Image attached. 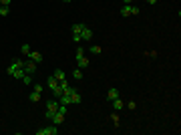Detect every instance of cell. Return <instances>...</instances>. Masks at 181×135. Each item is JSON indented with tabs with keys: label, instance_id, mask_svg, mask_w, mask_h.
<instances>
[{
	"label": "cell",
	"instance_id": "1",
	"mask_svg": "<svg viewBox=\"0 0 181 135\" xmlns=\"http://www.w3.org/2000/svg\"><path fill=\"white\" fill-rule=\"evenodd\" d=\"M58 105H61L58 99H50V101H46V113H44V117H46L48 121L53 119V115L58 111Z\"/></svg>",
	"mask_w": 181,
	"mask_h": 135
},
{
	"label": "cell",
	"instance_id": "2",
	"mask_svg": "<svg viewBox=\"0 0 181 135\" xmlns=\"http://www.w3.org/2000/svg\"><path fill=\"white\" fill-rule=\"evenodd\" d=\"M83 28H85V24H83V22H75V24H72V40H75L76 44L81 43V30Z\"/></svg>",
	"mask_w": 181,
	"mask_h": 135
},
{
	"label": "cell",
	"instance_id": "3",
	"mask_svg": "<svg viewBox=\"0 0 181 135\" xmlns=\"http://www.w3.org/2000/svg\"><path fill=\"white\" fill-rule=\"evenodd\" d=\"M22 71H24V75H34V73H36V63H34V61H26V63H24V67H22Z\"/></svg>",
	"mask_w": 181,
	"mask_h": 135
},
{
	"label": "cell",
	"instance_id": "4",
	"mask_svg": "<svg viewBox=\"0 0 181 135\" xmlns=\"http://www.w3.org/2000/svg\"><path fill=\"white\" fill-rule=\"evenodd\" d=\"M58 133V129H57V125H50V127H44V129H38L36 131V135H57Z\"/></svg>",
	"mask_w": 181,
	"mask_h": 135
},
{
	"label": "cell",
	"instance_id": "5",
	"mask_svg": "<svg viewBox=\"0 0 181 135\" xmlns=\"http://www.w3.org/2000/svg\"><path fill=\"white\" fill-rule=\"evenodd\" d=\"M50 121H53V123H54V125H61V123H62V121H65V113H62V111H57V113H54V115H53V119H50Z\"/></svg>",
	"mask_w": 181,
	"mask_h": 135
},
{
	"label": "cell",
	"instance_id": "6",
	"mask_svg": "<svg viewBox=\"0 0 181 135\" xmlns=\"http://www.w3.org/2000/svg\"><path fill=\"white\" fill-rule=\"evenodd\" d=\"M93 39V30L89 28V26H85V28L81 30V40H90Z\"/></svg>",
	"mask_w": 181,
	"mask_h": 135
},
{
	"label": "cell",
	"instance_id": "7",
	"mask_svg": "<svg viewBox=\"0 0 181 135\" xmlns=\"http://www.w3.org/2000/svg\"><path fill=\"white\" fill-rule=\"evenodd\" d=\"M28 58H30V61H34V63H42V54H40V53H36V51H30V53H28Z\"/></svg>",
	"mask_w": 181,
	"mask_h": 135
},
{
	"label": "cell",
	"instance_id": "8",
	"mask_svg": "<svg viewBox=\"0 0 181 135\" xmlns=\"http://www.w3.org/2000/svg\"><path fill=\"white\" fill-rule=\"evenodd\" d=\"M111 103H113V109H115V111H123V109H125V103L121 101V97H119V99H113Z\"/></svg>",
	"mask_w": 181,
	"mask_h": 135
},
{
	"label": "cell",
	"instance_id": "9",
	"mask_svg": "<svg viewBox=\"0 0 181 135\" xmlns=\"http://www.w3.org/2000/svg\"><path fill=\"white\" fill-rule=\"evenodd\" d=\"M107 99H109V101H113V99H119V91H117L115 87H111L109 91H107Z\"/></svg>",
	"mask_w": 181,
	"mask_h": 135
},
{
	"label": "cell",
	"instance_id": "10",
	"mask_svg": "<svg viewBox=\"0 0 181 135\" xmlns=\"http://www.w3.org/2000/svg\"><path fill=\"white\" fill-rule=\"evenodd\" d=\"M76 63H79V69H87L90 65V61L87 57H81V58H76Z\"/></svg>",
	"mask_w": 181,
	"mask_h": 135
},
{
	"label": "cell",
	"instance_id": "11",
	"mask_svg": "<svg viewBox=\"0 0 181 135\" xmlns=\"http://www.w3.org/2000/svg\"><path fill=\"white\" fill-rule=\"evenodd\" d=\"M53 75L57 77V81H58V83H61V81H67V77H65V71H62V69H57Z\"/></svg>",
	"mask_w": 181,
	"mask_h": 135
},
{
	"label": "cell",
	"instance_id": "12",
	"mask_svg": "<svg viewBox=\"0 0 181 135\" xmlns=\"http://www.w3.org/2000/svg\"><path fill=\"white\" fill-rule=\"evenodd\" d=\"M58 87V81H57V77H48V89H50V91H53V89H57Z\"/></svg>",
	"mask_w": 181,
	"mask_h": 135
},
{
	"label": "cell",
	"instance_id": "13",
	"mask_svg": "<svg viewBox=\"0 0 181 135\" xmlns=\"http://www.w3.org/2000/svg\"><path fill=\"white\" fill-rule=\"evenodd\" d=\"M71 101L75 103V105H79V103H81V95H79V91H76V89L71 93Z\"/></svg>",
	"mask_w": 181,
	"mask_h": 135
},
{
	"label": "cell",
	"instance_id": "14",
	"mask_svg": "<svg viewBox=\"0 0 181 135\" xmlns=\"http://www.w3.org/2000/svg\"><path fill=\"white\" fill-rule=\"evenodd\" d=\"M72 79L75 81H83V69H75L72 71Z\"/></svg>",
	"mask_w": 181,
	"mask_h": 135
},
{
	"label": "cell",
	"instance_id": "15",
	"mask_svg": "<svg viewBox=\"0 0 181 135\" xmlns=\"http://www.w3.org/2000/svg\"><path fill=\"white\" fill-rule=\"evenodd\" d=\"M101 51H103V48H101L99 44H93V47H89V53H90V54H101Z\"/></svg>",
	"mask_w": 181,
	"mask_h": 135
},
{
	"label": "cell",
	"instance_id": "16",
	"mask_svg": "<svg viewBox=\"0 0 181 135\" xmlns=\"http://www.w3.org/2000/svg\"><path fill=\"white\" fill-rule=\"evenodd\" d=\"M28 99H30V101H32V103H38V101H40V93L32 91V93H30V95H28Z\"/></svg>",
	"mask_w": 181,
	"mask_h": 135
},
{
	"label": "cell",
	"instance_id": "17",
	"mask_svg": "<svg viewBox=\"0 0 181 135\" xmlns=\"http://www.w3.org/2000/svg\"><path fill=\"white\" fill-rule=\"evenodd\" d=\"M121 16H131V4H125L121 8Z\"/></svg>",
	"mask_w": 181,
	"mask_h": 135
},
{
	"label": "cell",
	"instance_id": "18",
	"mask_svg": "<svg viewBox=\"0 0 181 135\" xmlns=\"http://www.w3.org/2000/svg\"><path fill=\"white\" fill-rule=\"evenodd\" d=\"M10 14V6H2L0 4V16H8Z\"/></svg>",
	"mask_w": 181,
	"mask_h": 135
},
{
	"label": "cell",
	"instance_id": "19",
	"mask_svg": "<svg viewBox=\"0 0 181 135\" xmlns=\"http://www.w3.org/2000/svg\"><path fill=\"white\" fill-rule=\"evenodd\" d=\"M20 81H22L24 85H30V83H32V75H24V77L20 79Z\"/></svg>",
	"mask_w": 181,
	"mask_h": 135
},
{
	"label": "cell",
	"instance_id": "20",
	"mask_svg": "<svg viewBox=\"0 0 181 135\" xmlns=\"http://www.w3.org/2000/svg\"><path fill=\"white\" fill-rule=\"evenodd\" d=\"M125 107H127L129 111H135V109H137V103H135V101H129V103H127Z\"/></svg>",
	"mask_w": 181,
	"mask_h": 135
},
{
	"label": "cell",
	"instance_id": "21",
	"mask_svg": "<svg viewBox=\"0 0 181 135\" xmlns=\"http://www.w3.org/2000/svg\"><path fill=\"white\" fill-rule=\"evenodd\" d=\"M53 93H54V97H57V99H58V97L62 95V87H61V85H58L57 89H53Z\"/></svg>",
	"mask_w": 181,
	"mask_h": 135
},
{
	"label": "cell",
	"instance_id": "22",
	"mask_svg": "<svg viewBox=\"0 0 181 135\" xmlns=\"http://www.w3.org/2000/svg\"><path fill=\"white\" fill-rule=\"evenodd\" d=\"M20 51H22L24 54H28V53H30V44H26V43H24L22 47H20Z\"/></svg>",
	"mask_w": 181,
	"mask_h": 135
},
{
	"label": "cell",
	"instance_id": "23",
	"mask_svg": "<svg viewBox=\"0 0 181 135\" xmlns=\"http://www.w3.org/2000/svg\"><path fill=\"white\" fill-rule=\"evenodd\" d=\"M75 57H76V58L85 57V48H81V47H79V48H76V54H75Z\"/></svg>",
	"mask_w": 181,
	"mask_h": 135
},
{
	"label": "cell",
	"instance_id": "24",
	"mask_svg": "<svg viewBox=\"0 0 181 135\" xmlns=\"http://www.w3.org/2000/svg\"><path fill=\"white\" fill-rule=\"evenodd\" d=\"M32 87H34V91H36V93H42V85H40V83H34V85H32Z\"/></svg>",
	"mask_w": 181,
	"mask_h": 135
},
{
	"label": "cell",
	"instance_id": "25",
	"mask_svg": "<svg viewBox=\"0 0 181 135\" xmlns=\"http://www.w3.org/2000/svg\"><path fill=\"white\" fill-rule=\"evenodd\" d=\"M111 119H113L115 125H119V115H117V113H113V115H111Z\"/></svg>",
	"mask_w": 181,
	"mask_h": 135
},
{
	"label": "cell",
	"instance_id": "26",
	"mask_svg": "<svg viewBox=\"0 0 181 135\" xmlns=\"http://www.w3.org/2000/svg\"><path fill=\"white\" fill-rule=\"evenodd\" d=\"M139 12H141L139 6H131V14H139Z\"/></svg>",
	"mask_w": 181,
	"mask_h": 135
},
{
	"label": "cell",
	"instance_id": "27",
	"mask_svg": "<svg viewBox=\"0 0 181 135\" xmlns=\"http://www.w3.org/2000/svg\"><path fill=\"white\" fill-rule=\"evenodd\" d=\"M0 4H2V6H10V4H12V0H0Z\"/></svg>",
	"mask_w": 181,
	"mask_h": 135
},
{
	"label": "cell",
	"instance_id": "28",
	"mask_svg": "<svg viewBox=\"0 0 181 135\" xmlns=\"http://www.w3.org/2000/svg\"><path fill=\"white\" fill-rule=\"evenodd\" d=\"M149 4H157V0H147Z\"/></svg>",
	"mask_w": 181,
	"mask_h": 135
},
{
	"label": "cell",
	"instance_id": "29",
	"mask_svg": "<svg viewBox=\"0 0 181 135\" xmlns=\"http://www.w3.org/2000/svg\"><path fill=\"white\" fill-rule=\"evenodd\" d=\"M123 2H125V4H131V2H133V0H123Z\"/></svg>",
	"mask_w": 181,
	"mask_h": 135
},
{
	"label": "cell",
	"instance_id": "30",
	"mask_svg": "<svg viewBox=\"0 0 181 135\" xmlns=\"http://www.w3.org/2000/svg\"><path fill=\"white\" fill-rule=\"evenodd\" d=\"M62 2H72V0H62Z\"/></svg>",
	"mask_w": 181,
	"mask_h": 135
}]
</instances>
